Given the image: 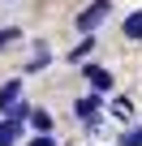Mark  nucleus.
<instances>
[{"label": "nucleus", "mask_w": 142, "mask_h": 146, "mask_svg": "<svg viewBox=\"0 0 142 146\" xmlns=\"http://www.w3.org/2000/svg\"><path fill=\"white\" fill-rule=\"evenodd\" d=\"M103 17H108V0H95V5H91L82 17H78V30H95Z\"/></svg>", "instance_id": "f257e3e1"}, {"label": "nucleus", "mask_w": 142, "mask_h": 146, "mask_svg": "<svg viewBox=\"0 0 142 146\" xmlns=\"http://www.w3.org/2000/svg\"><path fill=\"white\" fill-rule=\"evenodd\" d=\"M17 103H22V82H5V86H0V108L13 116V112H17Z\"/></svg>", "instance_id": "f03ea898"}, {"label": "nucleus", "mask_w": 142, "mask_h": 146, "mask_svg": "<svg viewBox=\"0 0 142 146\" xmlns=\"http://www.w3.org/2000/svg\"><path fill=\"white\" fill-rule=\"evenodd\" d=\"M95 108H99V99H95V95H86V99H78V103H73V112H78V116H82L91 129H99V116H95Z\"/></svg>", "instance_id": "7ed1b4c3"}, {"label": "nucleus", "mask_w": 142, "mask_h": 146, "mask_svg": "<svg viewBox=\"0 0 142 146\" xmlns=\"http://www.w3.org/2000/svg\"><path fill=\"white\" fill-rule=\"evenodd\" d=\"M17 137H22V125L17 120H5V125H0V146H17Z\"/></svg>", "instance_id": "20e7f679"}, {"label": "nucleus", "mask_w": 142, "mask_h": 146, "mask_svg": "<svg viewBox=\"0 0 142 146\" xmlns=\"http://www.w3.org/2000/svg\"><path fill=\"white\" fill-rule=\"evenodd\" d=\"M86 78H91V86H95V90H112V78H108L103 69H86Z\"/></svg>", "instance_id": "39448f33"}, {"label": "nucleus", "mask_w": 142, "mask_h": 146, "mask_svg": "<svg viewBox=\"0 0 142 146\" xmlns=\"http://www.w3.org/2000/svg\"><path fill=\"white\" fill-rule=\"evenodd\" d=\"M30 125H35L43 137H52V116H47V112H35V116H30Z\"/></svg>", "instance_id": "423d86ee"}, {"label": "nucleus", "mask_w": 142, "mask_h": 146, "mask_svg": "<svg viewBox=\"0 0 142 146\" xmlns=\"http://www.w3.org/2000/svg\"><path fill=\"white\" fill-rule=\"evenodd\" d=\"M125 35H129V39H142V9H138V13H129V22H125Z\"/></svg>", "instance_id": "0eeeda50"}, {"label": "nucleus", "mask_w": 142, "mask_h": 146, "mask_svg": "<svg viewBox=\"0 0 142 146\" xmlns=\"http://www.w3.org/2000/svg\"><path fill=\"white\" fill-rule=\"evenodd\" d=\"M121 146H142V129H129V133L121 137Z\"/></svg>", "instance_id": "6e6552de"}, {"label": "nucleus", "mask_w": 142, "mask_h": 146, "mask_svg": "<svg viewBox=\"0 0 142 146\" xmlns=\"http://www.w3.org/2000/svg\"><path fill=\"white\" fill-rule=\"evenodd\" d=\"M82 56H91V39H82V47H73V56H69V60H78V64H82Z\"/></svg>", "instance_id": "1a4fd4ad"}, {"label": "nucleus", "mask_w": 142, "mask_h": 146, "mask_svg": "<svg viewBox=\"0 0 142 146\" xmlns=\"http://www.w3.org/2000/svg\"><path fill=\"white\" fill-rule=\"evenodd\" d=\"M112 116H121V120H129V103H125V99H116V103H112Z\"/></svg>", "instance_id": "9d476101"}, {"label": "nucleus", "mask_w": 142, "mask_h": 146, "mask_svg": "<svg viewBox=\"0 0 142 146\" xmlns=\"http://www.w3.org/2000/svg\"><path fill=\"white\" fill-rule=\"evenodd\" d=\"M13 39H17V30H0V47H9Z\"/></svg>", "instance_id": "9b49d317"}, {"label": "nucleus", "mask_w": 142, "mask_h": 146, "mask_svg": "<svg viewBox=\"0 0 142 146\" xmlns=\"http://www.w3.org/2000/svg\"><path fill=\"white\" fill-rule=\"evenodd\" d=\"M30 146H56V142H52V137H39V142H30Z\"/></svg>", "instance_id": "f8f14e48"}]
</instances>
